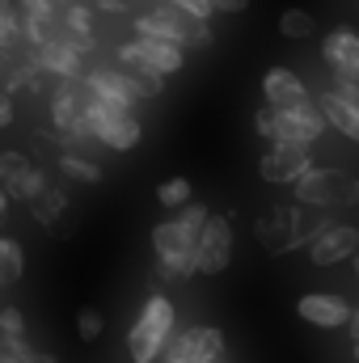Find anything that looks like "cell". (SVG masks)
<instances>
[{
	"mask_svg": "<svg viewBox=\"0 0 359 363\" xmlns=\"http://www.w3.org/2000/svg\"><path fill=\"white\" fill-rule=\"evenodd\" d=\"M174 321H178L174 300L161 296V291L148 296L144 308H140V317H136L131 330H127V355H131V363H157L161 359L165 342L174 338Z\"/></svg>",
	"mask_w": 359,
	"mask_h": 363,
	"instance_id": "obj_1",
	"label": "cell"
},
{
	"mask_svg": "<svg viewBox=\"0 0 359 363\" xmlns=\"http://www.w3.org/2000/svg\"><path fill=\"white\" fill-rule=\"evenodd\" d=\"M85 127H89V140L114 148V152H131V148L144 140V127H140V118H136L127 106L97 101L89 93H85Z\"/></svg>",
	"mask_w": 359,
	"mask_h": 363,
	"instance_id": "obj_2",
	"label": "cell"
},
{
	"mask_svg": "<svg viewBox=\"0 0 359 363\" xmlns=\"http://www.w3.org/2000/svg\"><path fill=\"white\" fill-rule=\"evenodd\" d=\"M296 199L309 207H343V203H359V182L347 178L343 169H304L292 182Z\"/></svg>",
	"mask_w": 359,
	"mask_h": 363,
	"instance_id": "obj_3",
	"label": "cell"
},
{
	"mask_svg": "<svg viewBox=\"0 0 359 363\" xmlns=\"http://www.w3.org/2000/svg\"><path fill=\"white\" fill-rule=\"evenodd\" d=\"M233 262V224L207 211V224L194 237V267L199 274H224Z\"/></svg>",
	"mask_w": 359,
	"mask_h": 363,
	"instance_id": "obj_4",
	"label": "cell"
},
{
	"mask_svg": "<svg viewBox=\"0 0 359 363\" xmlns=\"http://www.w3.org/2000/svg\"><path fill=\"white\" fill-rule=\"evenodd\" d=\"M309 165H313V152H309V144L270 140L267 152H263V161H258V174H263V182H270V186H292V182L309 169Z\"/></svg>",
	"mask_w": 359,
	"mask_h": 363,
	"instance_id": "obj_5",
	"label": "cell"
},
{
	"mask_svg": "<svg viewBox=\"0 0 359 363\" xmlns=\"http://www.w3.org/2000/svg\"><path fill=\"white\" fill-rule=\"evenodd\" d=\"M165 363H216L224 359V330L216 325H190L174 338V347L165 342Z\"/></svg>",
	"mask_w": 359,
	"mask_h": 363,
	"instance_id": "obj_6",
	"label": "cell"
},
{
	"mask_svg": "<svg viewBox=\"0 0 359 363\" xmlns=\"http://www.w3.org/2000/svg\"><path fill=\"white\" fill-rule=\"evenodd\" d=\"M118 60H140L144 68H153L161 77H174V72L186 68V47L170 43V38H144V34H136V43L118 47Z\"/></svg>",
	"mask_w": 359,
	"mask_h": 363,
	"instance_id": "obj_7",
	"label": "cell"
},
{
	"mask_svg": "<svg viewBox=\"0 0 359 363\" xmlns=\"http://www.w3.org/2000/svg\"><path fill=\"white\" fill-rule=\"evenodd\" d=\"M275 110V106H270ZM326 131V114L321 106L309 97L300 106H287V110H275V140H292V144H317Z\"/></svg>",
	"mask_w": 359,
	"mask_h": 363,
	"instance_id": "obj_8",
	"label": "cell"
},
{
	"mask_svg": "<svg viewBox=\"0 0 359 363\" xmlns=\"http://www.w3.org/2000/svg\"><path fill=\"white\" fill-rule=\"evenodd\" d=\"M355 250H359L355 224H321L309 237V262H317V267H338V262L355 258Z\"/></svg>",
	"mask_w": 359,
	"mask_h": 363,
	"instance_id": "obj_9",
	"label": "cell"
},
{
	"mask_svg": "<svg viewBox=\"0 0 359 363\" xmlns=\"http://www.w3.org/2000/svg\"><path fill=\"white\" fill-rule=\"evenodd\" d=\"M51 123L64 140H89V127H85V97L77 89V77H64V85L51 97Z\"/></svg>",
	"mask_w": 359,
	"mask_h": 363,
	"instance_id": "obj_10",
	"label": "cell"
},
{
	"mask_svg": "<svg viewBox=\"0 0 359 363\" xmlns=\"http://www.w3.org/2000/svg\"><path fill=\"white\" fill-rule=\"evenodd\" d=\"M296 313L317 330H343L347 317H351V304L343 296H334V291H309V296L296 300Z\"/></svg>",
	"mask_w": 359,
	"mask_h": 363,
	"instance_id": "obj_11",
	"label": "cell"
},
{
	"mask_svg": "<svg viewBox=\"0 0 359 363\" xmlns=\"http://www.w3.org/2000/svg\"><path fill=\"white\" fill-rule=\"evenodd\" d=\"M34 64H38V72H51V77H77L81 72V47H72V38L55 30L47 43L34 47Z\"/></svg>",
	"mask_w": 359,
	"mask_h": 363,
	"instance_id": "obj_12",
	"label": "cell"
},
{
	"mask_svg": "<svg viewBox=\"0 0 359 363\" xmlns=\"http://www.w3.org/2000/svg\"><path fill=\"white\" fill-rule=\"evenodd\" d=\"M85 93H89V97H97V101H114V106H127V110H136V101H140L123 68H93L89 81H85Z\"/></svg>",
	"mask_w": 359,
	"mask_h": 363,
	"instance_id": "obj_13",
	"label": "cell"
},
{
	"mask_svg": "<svg viewBox=\"0 0 359 363\" xmlns=\"http://www.w3.org/2000/svg\"><path fill=\"white\" fill-rule=\"evenodd\" d=\"M263 97H267V106H275V110H287V106L309 101L313 93H309V85L292 68H270L267 77H263Z\"/></svg>",
	"mask_w": 359,
	"mask_h": 363,
	"instance_id": "obj_14",
	"label": "cell"
},
{
	"mask_svg": "<svg viewBox=\"0 0 359 363\" xmlns=\"http://www.w3.org/2000/svg\"><path fill=\"white\" fill-rule=\"evenodd\" d=\"M313 101L321 106V114H326V127H334L338 135H347V140H355V144H359V106H355V101H347L343 93H334V89L317 93Z\"/></svg>",
	"mask_w": 359,
	"mask_h": 363,
	"instance_id": "obj_15",
	"label": "cell"
},
{
	"mask_svg": "<svg viewBox=\"0 0 359 363\" xmlns=\"http://www.w3.org/2000/svg\"><path fill=\"white\" fill-rule=\"evenodd\" d=\"M321 60L330 72H359V34L355 30H330L321 38Z\"/></svg>",
	"mask_w": 359,
	"mask_h": 363,
	"instance_id": "obj_16",
	"label": "cell"
},
{
	"mask_svg": "<svg viewBox=\"0 0 359 363\" xmlns=\"http://www.w3.org/2000/svg\"><path fill=\"white\" fill-rule=\"evenodd\" d=\"M30 211H34V220H38V224L55 228V220H60V216H68V194H64L60 186H43V190L30 199Z\"/></svg>",
	"mask_w": 359,
	"mask_h": 363,
	"instance_id": "obj_17",
	"label": "cell"
},
{
	"mask_svg": "<svg viewBox=\"0 0 359 363\" xmlns=\"http://www.w3.org/2000/svg\"><path fill=\"white\" fill-rule=\"evenodd\" d=\"M118 68L127 72V81H131L136 97H161V93H165V77L153 72V68H144L140 60H118Z\"/></svg>",
	"mask_w": 359,
	"mask_h": 363,
	"instance_id": "obj_18",
	"label": "cell"
},
{
	"mask_svg": "<svg viewBox=\"0 0 359 363\" xmlns=\"http://www.w3.org/2000/svg\"><path fill=\"white\" fill-rule=\"evenodd\" d=\"M194 245V233H186L182 220H161L153 228V250L157 254H178V250H190Z\"/></svg>",
	"mask_w": 359,
	"mask_h": 363,
	"instance_id": "obj_19",
	"label": "cell"
},
{
	"mask_svg": "<svg viewBox=\"0 0 359 363\" xmlns=\"http://www.w3.org/2000/svg\"><path fill=\"white\" fill-rule=\"evenodd\" d=\"M21 274H26V254H21V245L0 233V283H17Z\"/></svg>",
	"mask_w": 359,
	"mask_h": 363,
	"instance_id": "obj_20",
	"label": "cell"
},
{
	"mask_svg": "<svg viewBox=\"0 0 359 363\" xmlns=\"http://www.w3.org/2000/svg\"><path fill=\"white\" fill-rule=\"evenodd\" d=\"M313 30H317V21H313V13H304V9H287V13L279 17V34L292 38V43H304Z\"/></svg>",
	"mask_w": 359,
	"mask_h": 363,
	"instance_id": "obj_21",
	"label": "cell"
},
{
	"mask_svg": "<svg viewBox=\"0 0 359 363\" xmlns=\"http://www.w3.org/2000/svg\"><path fill=\"white\" fill-rule=\"evenodd\" d=\"M60 169L72 182H81V186H97V182H101V169H97L93 161H85L81 152H64V157H60Z\"/></svg>",
	"mask_w": 359,
	"mask_h": 363,
	"instance_id": "obj_22",
	"label": "cell"
},
{
	"mask_svg": "<svg viewBox=\"0 0 359 363\" xmlns=\"http://www.w3.org/2000/svg\"><path fill=\"white\" fill-rule=\"evenodd\" d=\"M157 203L174 207V211H178L182 203H190V178H165L157 186Z\"/></svg>",
	"mask_w": 359,
	"mask_h": 363,
	"instance_id": "obj_23",
	"label": "cell"
},
{
	"mask_svg": "<svg viewBox=\"0 0 359 363\" xmlns=\"http://www.w3.org/2000/svg\"><path fill=\"white\" fill-rule=\"evenodd\" d=\"M43 186H47V178H43V169H34V165H30V169H26L21 178L13 182V186H9L4 194H9V199H17V203H30V199H34V194H38Z\"/></svg>",
	"mask_w": 359,
	"mask_h": 363,
	"instance_id": "obj_24",
	"label": "cell"
},
{
	"mask_svg": "<svg viewBox=\"0 0 359 363\" xmlns=\"http://www.w3.org/2000/svg\"><path fill=\"white\" fill-rule=\"evenodd\" d=\"M77 334H81L85 342H97V338L106 334V317H101L93 304H85V308L77 313Z\"/></svg>",
	"mask_w": 359,
	"mask_h": 363,
	"instance_id": "obj_25",
	"label": "cell"
},
{
	"mask_svg": "<svg viewBox=\"0 0 359 363\" xmlns=\"http://www.w3.org/2000/svg\"><path fill=\"white\" fill-rule=\"evenodd\" d=\"M26 169H30V161H26L21 152H0V186H4V190L21 178Z\"/></svg>",
	"mask_w": 359,
	"mask_h": 363,
	"instance_id": "obj_26",
	"label": "cell"
},
{
	"mask_svg": "<svg viewBox=\"0 0 359 363\" xmlns=\"http://www.w3.org/2000/svg\"><path fill=\"white\" fill-rule=\"evenodd\" d=\"M178 220L186 224V233H194V237H199V228L207 224V207H203V203H182Z\"/></svg>",
	"mask_w": 359,
	"mask_h": 363,
	"instance_id": "obj_27",
	"label": "cell"
},
{
	"mask_svg": "<svg viewBox=\"0 0 359 363\" xmlns=\"http://www.w3.org/2000/svg\"><path fill=\"white\" fill-rule=\"evenodd\" d=\"M9 334H26V317H21V308H13V304L0 308V338H9Z\"/></svg>",
	"mask_w": 359,
	"mask_h": 363,
	"instance_id": "obj_28",
	"label": "cell"
},
{
	"mask_svg": "<svg viewBox=\"0 0 359 363\" xmlns=\"http://www.w3.org/2000/svg\"><path fill=\"white\" fill-rule=\"evenodd\" d=\"M334 93H343L347 101L359 106V72H334Z\"/></svg>",
	"mask_w": 359,
	"mask_h": 363,
	"instance_id": "obj_29",
	"label": "cell"
},
{
	"mask_svg": "<svg viewBox=\"0 0 359 363\" xmlns=\"http://www.w3.org/2000/svg\"><path fill=\"white\" fill-rule=\"evenodd\" d=\"M174 9H182V13H190V17H199V21H211L216 17V9L207 4V0H170Z\"/></svg>",
	"mask_w": 359,
	"mask_h": 363,
	"instance_id": "obj_30",
	"label": "cell"
},
{
	"mask_svg": "<svg viewBox=\"0 0 359 363\" xmlns=\"http://www.w3.org/2000/svg\"><path fill=\"white\" fill-rule=\"evenodd\" d=\"M254 131H258V135H263V140H275V110H270V106H263V110H258V114H254Z\"/></svg>",
	"mask_w": 359,
	"mask_h": 363,
	"instance_id": "obj_31",
	"label": "cell"
},
{
	"mask_svg": "<svg viewBox=\"0 0 359 363\" xmlns=\"http://www.w3.org/2000/svg\"><path fill=\"white\" fill-rule=\"evenodd\" d=\"M207 4H211L216 13H241V9H245L250 0H207Z\"/></svg>",
	"mask_w": 359,
	"mask_h": 363,
	"instance_id": "obj_32",
	"label": "cell"
},
{
	"mask_svg": "<svg viewBox=\"0 0 359 363\" xmlns=\"http://www.w3.org/2000/svg\"><path fill=\"white\" fill-rule=\"evenodd\" d=\"M9 123H13V97L0 93V127H9Z\"/></svg>",
	"mask_w": 359,
	"mask_h": 363,
	"instance_id": "obj_33",
	"label": "cell"
},
{
	"mask_svg": "<svg viewBox=\"0 0 359 363\" xmlns=\"http://www.w3.org/2000/svg\"><path fill=\"white\" fill-rule=\"evenodd\" d=\"M0 21H17V9H13V0H0Z\"/></svg>",
	"mask_w": 359,
	"mask_h": 363,
	"instance_id": "obj_34",
	"label": "cell"
},
{
	"mask_svg": "<svg viewBox=\"0 0 359 363\" xmlns=\"http://www.w3.org/2000/svg\"><path fill=\"white\" fill-rule=\"evenodd\" d=\"M347 330H351V338L359 342V308H351V317H347Z\"/></svg>",
	"mask_w": 359,
	"mask_h": 363,
	"instance_id": "obj_35",
	"label": "cell"
},
{
	"mask_svg": "<svg viewBox=\"0 0 359 363\" xmlns=\"http://www.w3.org/2000/svg\"><path fill=\"white\" fill-rule=\"evenodd\" d=\"M4 216H9V194H4V186H0V224H4Z\"/></svg>",
	"mask_w": 359,
	"mask_h": 363,
	"instance_id": "obj_36",
	"label": "cell"
},
{
	"mask_svg": "<svg viewBox=\"0 0 359 363\" xmlns=\"http://www.w3.org/2000/svg\"><path fill=\"white\" fill-rule=\"evenodd\" d=\"M34 363H60L55 355H47V351H34Z\"/></svg>",
	"mask_w": 359,
	"mask_h": 363,
	"instance_id": "obj_37",
	"label": "cell"
},
{
	"mask_svg": "<svg viewBox=\"0 0 359 363\" xmlns=\"http://www.w3.org/2000/svg\"><path fill=\"white\" fill-rule=\"evenodd\" d=\"M0 363H26V359H17V355H0Z\"/></svg>",
	"mask_w": 359,
	"mask_h": 363,
	"instance_id": "obj_38",
	"label": "cell"
},
{
	"mask_svg": "<svg viewBox=\"0 0 359 363\" xmlns=\"http://www.w3.org/2000/svg\"><path fill=\"white\" fill-rule=\"evenodd\" d=\"M355 279H359V250H355Z\"/></svg>",
	"mask_w": 359,
	"mask_h": 363,
	"instance_id": "obj_39",
	"label": "cell"
},
{
	"mask_svg": "<svg viewBox=\"0 0 359 363\" xmlns=\"http://www.w3.org/2000/svg\"><path fill=\"white\" fill-rule=\"evenodd\" d=\"M355 363H359V342H355Z\"/></svg>",
	"mask_w": 359,
	"mask_h": 363,
	"instance_id": "obj_40",
	"label": "cell"
},
{
	"mask_svg": "<svg viewBox=\"0 0 359 363\" xmlns=\"http://www.w3.org/2000/svg\"><path fill=\"white\" fill-rule=\"evenodd\" d=\"M216 363H224V359H216Z\"/></svg>",
	"mask_w": 359,
	"mask_h": 363,
	"instance_id": "obj_41",
	"label": "cell"
}]
</instances>
